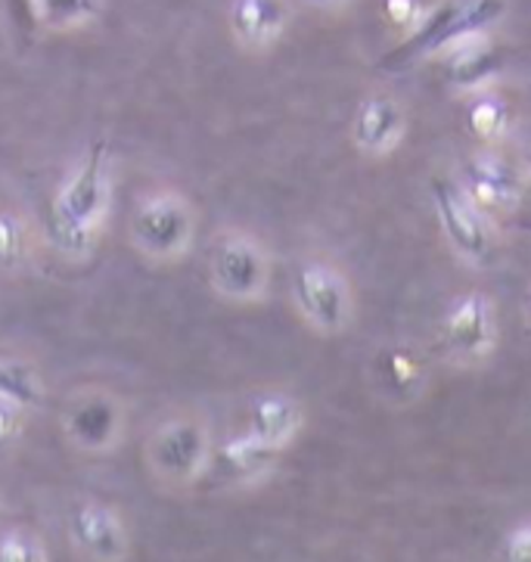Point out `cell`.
<instances>
[{"label": "cell", "instance_id": "1", "mask_svg": "<svg viewBox=\"0 0 531 562\" xmlns=\"http://www.w3.org/2000/svg\"><path fill=\"white\" fill-rule=\"evenodd\" d=\"M110 146L97 140L56 190L50 205V239L69 258H88L110 218Z\"/></svg>", "mask_w": 531, "mask_h": 562}, {"label": "cell", "instance_id": "2", "mask_svg": "<svg viewBox=\"0 0 531 562\" xmlns=\"http://www.w3.org/2000/svg\"><path fill=\"white\" fill-rule=\"evenodd\" d=\"M215 451L212 426L196 414H174L162 419L144 445L149 475L166 488H190L208 475Z\"/></svg>", "mask_w": 531, "mask_h": 562}, {"label": "cell", "instance_id": "3", "mask_svg": "<svg viewBox=\"0 0 531 562\" xmlns=\"http://www.w3.org/2000/svg\"><path fill=\"white\" fill-rule=\"evenodd\" d=\"M504 10H507V0H444L426 13V19L395 50H388L380 59V69H404L422 56L439 54L466 37L482 35L504 16Z\"/></svg>", "mask_w": 531, "mask_h": 562}, {"label": "cell", "instance_id": "4", "mask_svg": "<svg viewBox=\"0 0 531 562\" xmlns=\"http://www.w3.org/2000/svg\"><path fill=\"white\" fill-rule=\"evenodd\" d=\"M196 239V209L178 190H156L137 202L131 215L134 249L156 261L171 265L193 249Z\"/></svg>", "mask_w": 531, "mask_h": 562}, {"label": "cell", "instance_id": "5", "mask_svg": "<svg viewBox=\"0 0 531 562\" xmlns=\"http://www.w3.org/2000/svg\"><path fill=\"white\" fill-rule=\"evenodd\" d=\"M208 283L234 305H252L271 286V252L249 231H224L208 252Z\"/></svg>", "mask_w": 531, "mask_h": 562}, {"label": "cell", "instance_id": "6", "mask_svg": "<svg viewBox=\"0 0 531 562\" xmlns=\"http://www.w3.org/2000/svg\"><path fill=\"white\" fill-rule=\"evenodd\" d=\"M293 302L305 327H312L320 336L346 333L354 317V295H351L349 277L332 261H320V258H312L295 268Z\"/></svg>", "mask_w": 531, "mask_h": 562}, {"label": "cell", "instance_id": "7", "mask_svg": "<svg viewBox=\"0 0 531 562\" xmlns=\"http://www.w3.org/2000/svg\"><path fill=\"white\" fill-rule=\"evenodd\" d=\"M125 423H128V414H125L122 398L110 389L88 385V389H78L72 398L66 401L59 429L78 453L103 457L122 445Z\"/></svg>", "mask_w": 531, "mask_h": 562}, {"label": "cell", "instance_id": "8", "mask_svg": "<svg viewBox=\"0 0 531 562\" xmlns=\"http://www.w3.org/2000/svg\"><path fill=\"white\" fill-rule=\"evenodd\" d=\"M500 329H497L495 302L485 292L457 295L439 324V351L460 367H478L495 355Z\"/></svg>", "mask_w": 531, "mask_h": 562}, {"label": "cell", "instance_id": "9", "mask_svg": "<svg viewBox=\"0 0 531 562\" xmlns=\"http://www.w3.org/2000/svg\"><path fill=\"white\" fill-rule=\"evenodd\" d=\"M457 187L488 221L510 218L526 200V168L495 146H485L460 165Z\"/></svg>", "mask_w": 531, "mask_h": 562}, {"label": "cell", "instance_id": "10", "mask_svg": "<svg viewBox=\"0 0 531 562\" xmlns=\"http://www.w3.org/2000/svg\"><path fill=\"white\" fill-rule=\"evenodd\" d=\"M432 205H436L439 227L448 239V246H451V252L473 268L488 265L492 252H495L492 221L466 200V193L460 190L457 181H451V178L432 181Z\"/></svg>", "mask_w": 531, "mask_h": 562}, {"label": "cell", "instance_id": "11", "mask_svg": "<svg viewBox=\"0 0 531 562\" xmlns=\"http://www.w3.org/2000/svg\"><path fill=\"white\" fill-rule=\"evenodd\" d=\"M69 541L88 562H128L131 535L122 513L97 497L75 501L66 516Z\"/></svg>", "mask_w": 531, "mask_h": 562}, {"label": "cell", "instance_id": "12", "mask_svg": "<svg viewBox=\"0 0 531 562\" xmlns=\"http://www.w3.org/2000/svg\"><path fill=\"white\" fill-rule=\"evenodd\" d=\"M276 460H280V451L264 445L249 429H242L237 436L224 438L221 445H215L208 472H215L227 485H249V482H258L274 470Z\"/></svg>", "mask_w": 531, "mask_h": 562}, {"label": "cell", "instance_id": "13", "mask_svg": "<svg viewBox=\"0 0 531 562\" xmlns=\"http://www.w3.org/2000/svg\"><path fill=\"white\" fill-rule=\"evenodd\" d=\"M407 115L402 103L388 93H373L354 112V144L366 156H388L404 140Z\"/></svg>", "mask_w": 531, "mask_h": 562}, {"label": "cell", "instance_id": "14", "mask_svg": "<svg viewBox=\"0 0 531 562\" xmlns=\"http://www.w3.org/2000/svg\"><path fill=\"white\" fill-rule=\"evenodd\" d=\"M305 419H308V414H305L302 401L286 395V392H264L252 401L246 429L261 438L264 445H271L274 451L283 453L305 429Z\"/></svg>", "mask_w": 531, "mask_h": 562}, {"label": "cell", "instance_id": "15", "mask_svg": "<svg viewBox=\"0 0 531 562\" xmlns=\"http://www.w3.org/2000/svg\"><path fill=\"white\" fill-rule=\"evenodd\" d=\"M290 25V0H234L230 29L242 47L264 50Z\"/></svg>", "mask_w": 531, "mask_h": 562}, {"label": "cell", "instance_id": "16", "mask_svg": "<svg viewBox=\"0 0 531 562\" xmlns=\"http://www.w3.org/2000/svg\"><path fill=\"white\" fill-rule=\"evenodd\" d=\"M376 376L383 382L388 398L407 404L417 398L426 385V358L414 345H388L376 358Z\"/></svg>", "mask_w": 531, "mask_h": 562}, {"label": "cell", "instance_id": "17", "mask_svg": "<svg viewBox=\"0 0 531 562\" xmlns=\"http://www.w3.org/2000/svg\"><path fill=\"white\" fill-rule=\"evenodd\" d=\"M457 50L448 56V81L454 88H463V91H473V88H482L492 75L500 72L504 66V56L507 50L504 47H495L492 41L485 37H466L454 44Z\"/></svg>", "mask_w": 531, "mask_h": 562}, {"label": "cell", "instance_id": "18", "mask_svg": "<svg viewBox=\"0 0 531 562\" xmlns=\"http://www.w3.org/2000/svg\"><path fill=\"white\" fill-rule=\"evenodd\" d=\"M44 380L37 367L19 355H0V401L16 407L22 414L44 407Z\"/></svg>", "mask_w": 531, "mask_h": 562}, {"label": "cell", "instance_id": "19", "mask_svg": "<svg viewBox=\"0 0 531 562\" xmlns=\"http://www.w3.org/2000/svg\"><path fill=\"white\" fill-rule=\"evenodd\" d=\"M466 127L482 146H497L513 127V110L497 93H478L466 110Z\"/></svg>", "mask_w": 531, "mask_h": 562}, {"label": "cell", "instance_id": "20", "mask_svg": "<svg viewBox=\"0 0 531 562\" xmlns=\"http://www.w3.org/2000/svg\"><path fill=\"white\" fill-rule=\"evenodd\" d=\"M32 261V227L13 209H0V273H19Z\"/></svg>", "mask_w": 531, "mask_h": 562}, {"label": "cell", "instance_id": "21", "mask_svg": "<svg viewBox=\"0 0 531 562\" xmlns=\"http://www.w3.org/2000/svg\"><path fill=\"white\" fill-rule=\"evenodd\" d=\"M37 19L50 29H72L100 16L103 0H35Z\"/></svg>", "mask_w": 531, "mask_h": 562}, {"label": "cell", "instance_id": "22", "mask_svg": "<svg viewBox=\"0 0 531 562\" xmlns=\"http://www.w3.org/2000/svg\"><path fill=\"white\" fill-rule=\"evenodd\" d=\"M0 562H50L44 541L25 531V528H10L0 535Z\"/></svg>", "mask_w": 531, "mask_h": 562}, {"label": "cell", "instance_id": "23", "mask_svg": "<svg viewBox=\"0 0 531 562\" xmlns=\"http://www.w3.org/2000/svg\"><path fill=\"white\" fill-rule=\"evenodd\" d=\"M497 562H531V526L526 519L504 535Z\"/></svg>", "mask_w": 531, "mask_h": 562}, {"label": "cell", "instance_id": "24", "mask_svg": "<svg viewBox=\"0 0 531 562\" xmlns=\"http://www.w3.org/2000/svg\"><path fill=\"white\" fill-rule=\"evenodd\" d=\"M426 13H429V7L422 0H385V16H388V22L395 29L407 32V35L420 25Z\"/></svg>", "mask_w": 531, "mask_h": 562}, {"label": "cell", "instance_id": "25", "mask_svg": "<svg viewBox=\"0 0 531 562\" xmlns=\"http://www.w3.org/2000/svg\"><path fill=\"white\" fill-rule=\"evenodd\" d=\"M22 417H25L22 411L0 401V448H7V445L16 441L19 432H22Z\"/></svg>", "mask_w": 531, "mask_h": 562}, {"label": "cell", "instance_id": "26", "mask_svg": "<svg viewBox=\"0 0 531 562\" xmlns=\"http://www.w3.org/2000/svg\"><path fill=\"white\" fill-rule=\"evenodd\" d=\"M314 3H336V0H314Z\"/></svg>", "mask_w": 531, "mask_h": 562}]
</instances>
